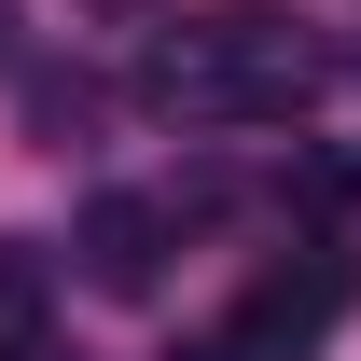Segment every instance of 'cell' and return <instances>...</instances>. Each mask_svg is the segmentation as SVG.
Instances as JSON below:
<instances>
[{"label": "cell", "mask_w": 361, "mask_h": 361, "mask_svg": "<svg viewBox=\"0 0 361 361\" xmlns=\"http://www.w3.org/2000/svg\"><path fill=\"white\" fill-rule=\"evenodd\" d=\"M42 292H56L42 250H14V236H0V348H14V361H28V334H42Z\"/></svg>", "instance_id": "obj_4"}, {"label": "cell", "mask_w": 361, "mask_h": 361, "mask_svg": "<svg viewBox=\"0 0 361 361\" xmlns=\"http://www.w3.org/2000/svg\"><path fill=\"white\" fill-rule=\"evenodd\" d=\"M139 84H153V111H180V126H278V111L319 97V42L292 14H264V0H223V14H180Z\"/></svg>", "instance_id": "obj_1"}, {"label": "cell", "mask_w": 361, "mask_h": 361, "mask_svg": "<svg viewBox=\"0 0 361 361\" xmlns=\"http://www.w3.org/2000/svg\"><path fill=\"white\" fill-rule=\"evenodd\" d=\"M167 223H180V209H153V195H97L70 250H84V278L111 292V306H139V292H153V264H167Z\"/></svg>", "instance_id": "obj_3"}, {"label": "cell", "mask_w": 361, "mask_h": 361, "mask_svg": "<svg viewBox=\"0 0 361 361\" xmlns=\"http://www.w3.org/2000/svg\"><path fill=\"white\" fill-rule=\"evenodd\" d=\"M348 319V264L319 250V264H278V278H250L236 292V319L223 334H195L180 361H319V334Z\"/></svg>", "instance_id": "obj_2"}]
</instances>
